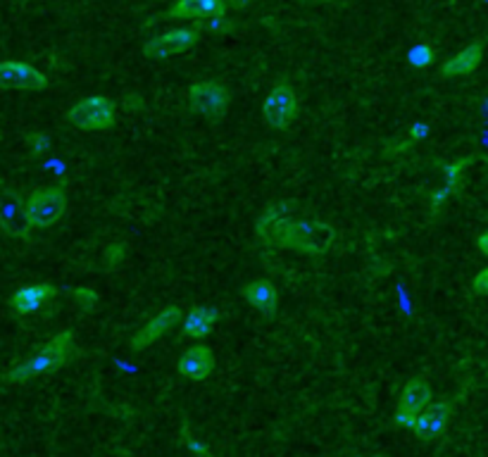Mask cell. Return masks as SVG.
<instances>
[{
    "label": "cell",
    "instance_id": "ffe728a7",
    "mask_svg": "<svg viewBox=\"0 0 488 457\" xmlns=\"http://www.w3.org/2000/svg\"><path fill=\"white\" fill-rule=\"evenodd\" d=\"M467 164H469V160H457V163L448 167V171H446L448 184H446V189H443V191L434 198V205H441L443 198H446V196H450V193L457 189V184H460V179H462V171H465V167H467Z\"/></svg>",
    "mask_w": 488,
    "mask_h": 457
},
{
    "label": "cell",
    "instance_id": "484cf974",
    "mask_svg": "<svg viewBox=\"0 0 488 457\" xmlns=\"http://www.w3.org/2000/svg\"><path fill=\"white\" fill-rule=\"evenodd\" d=\"M183 444H186V445H189V448H191V451H196V453H203V455H205V453H210V451H208V448H205V445H200V444H196V441H193V438H183Z\"/></svg>",
    "mask_w": 488,
    "mask_h": 457
},
{
    "label": "cell",
    "instance_id": "9a60e30c",
    "mask_svg": "<svg viewBox=\"0 0 488 457\" xmlns=\"http://www.w3.org/2000/svg\"><path fill=\"white\" fill-rule=\"evenodd\" d=\"M288 210L284 205H271L262 212L258 222V239L265 246H281V236H284L286 226H288Z\"/></svg>",
    "mask_w": 488,
    "mask_h": 457
},
{
    "label": "cell",
    "instance_id": "4fadbf2b",
    "mask_svg": "<svg viewBox=\"0 0 488 457\" xmlns=\"http://www.w3.org/2000/svg\"><path fill=\"white\" fill-rule=\"evenodd\" d=\"M229 3L226 0H174V5L167 10L172 20H205L215 14H226Z\"/></svg>",
    "mask_w": 488,
    "mask_h": 457
},
{
    "label": "cell",
    "instance_id": "8fae6325",
    "mask_svg": "<svg viewBox=\"0 0 488 457\" xmlns=\"http://www.w3.org/2000/svg\"><path fill=\"white\" fill-rule=\"evenodd\" d=\"M179 320H182V310H179L177 305L164 307L163 312H157L148 324H143V327L131 336L129 346L134 350L148 348V346H153L155 341H160L174 324H179Z\"/></svg>",
    "mask_w": 488,
    "mask_h": 457
},
{
    "label": "cell",
    "instance_id": "8992f818",
    "mask_svg": "<svg viewBox=\"0 0 488 457\" xmlns=\"http://www.w3.org/2000/svg\"><path fill=\"white\" fill-rule=\"evenodd\" d=\"M296 117H298L296 91L291 86H284V83L274 86L262 102V119L274 129H286V127H291Z\"/></svg>",
    "mask_w": 488,
    "mask_h": 457
},
{
    "label": "cell",
    "instance_id": "30bf717a",
    "mask_svg": "<svg viewBox=\"0 0 488 457\" xmlns=\"http://www.w3.org/2000/svg\"><path fill=\"white\" fill-rule=\"evenodd\" d=\"M0 86L20 91H41L48 86V76L41 69L20 60H0Z\"/></svg>",
    "mask_w": 488,
    "mask_h": 457
},
{
    "label": "cell",
    "instance_id": "d4e9b609",
    "mask_svg": "<svg viewBox=\"0 0 488 457\" xmlns=\"http://www.w3.org/2000/svg\"><path fill=\"white\" fill-rule=\"evenodd\" d=\"M476 248L482 250V255H486L488 258V232H484L479 239H476Z\"/></svg>",
    "mask_w": 488,
    "mask_h": 457
},
{
    "label": "cell",
    "instance_id": "d6986e66",
    "mask_svg": "<svg viewBox=\"0 0 488 457\" xmlns=\"http://www.w3.org/2000/svg\"><path fill=\"white\" fill-rule=\"evenodd\" d=\"M219 312L212 307H193L186 320H183V334L191 338H205L212 334V329L217 324Z\"/></svg>",
    "mask_w": 488,
    "mask_h": 457
},
{
    "label": "cell",
    "instance_id": "ac0fdd59",
    "mask_svg": "<svg viewBox=\"0 0 488 457\" xmlns=\"http://www.w3.org/2000/svg\"><path fill=\"white\" fill-rule=\"evenodd\" d=\"M484 48L482 43H472L467 48H462L460 53L446 60L441 65V75L443 76H467L472 75L479 65H482Z\"/></svg>",
    "mask_w": 488,
    "mask_h": 457
},
{
    "label": "cell",
    "instance_id": "2e32d148",
    "mask_svg": "<svg viewBox=\"0 0 488 457\" xmlns=\"http://www.w3.org/2000/svg\"><path fill=\"white\" fill-rule=\"evenodd\" d=\"M55 294L58 291H55L53 284H29L10 298V305L17 314H31L41 310L50 298H55Z\"/></svg>",
    "mask_w": 488,
    "mask_h": 457
},
{
    "label": "cell",
    "instance_id": "6da1fadb",
    "mask_svg": "<svg viewBox=\"0 0 488 457\" xmlns=\"http://www.w3.org/2000/svg\"><path fill=\"white\" fill-rule=\"evenodd\" d=\"M72 350H75V334L72 331H62L55 338H50V343H46L36 356L17 362L3 379L7 383H24L36 379V376L50 374V372L60 369L69 360Z\"/></svg>",
    "mask_w": 488,
    "mask_h": 457
},
{
    "label": "cell",
    "instance_id": "603a6c76",
    "mask_svg": "<svg viewBox=\"0 0 488 457\" xmlns=\"http://www.w3.org/2000/svg\"><path fill=\"white\" fill-rule=\"evenodd\" d=\"M75 295L82 301V305L89 307V310L93 307V303L98 301V295H95L93 291H89V288H79V291H75Z\"/></svg>",
    "mask_w": 488,
    "mask_h": 457
},
{
    "label": "cell",
    "instance_id": "7a4b0ae2",
    "mask_svg": "<svg viewBox=\"0 0 488 457\" xmlns=\"http://www.w3.org/2000/svg\"><path fill=\"white\" fill-rule=\"evenodd\" d=\"M333 243V229L322 222H288L284 236H281V248L296 250L303 255H324Z\"/></svg>",
    "mask_w": 488,
    "mask_h": 457
},
{
    "label": "cell",
    "instance_id": "44dd1931",
    "mask_svg": "<svg viewBox=\"0 0 488 457\" xmlns=\"http://www.w3.org/2000/svg\"><path fill=\"white\" fill-rule=\"evenodd\" d=\"M434 57L436 53L431 46H417V48H413L407 53V60H410L413 67H429V65L434 62Z\"/></svg>",
    "mask_w": 488,
    "mask_h": 457
},
{
    "label": "cell",
    "instance_id": "7402d4cb",
    "mask_svg": "<svg viewBox=\"0 0 488 457\" xmlns=\"http://www.w3.org/2000/svg\"><path fill=\"white\" fill-rule=\"evenodd\" d=\"M472 286H475V294L488 295V267L476 274L475 281H472Z\"/></svg>",
    "mask_w": 488,
    "mask_h": 457
},
{
    "label": "cell",
    "instance_id": "4316f807",
    "mask_svg": "<svg viewBox=\"0 0 488 457\" xmlns=\"http://www.w3.org/2000/svg\"><path fill=\"white\" fill-rule=\"evenodd\" d=\"M229 3V7H245L251 5V3H255V0H226Z\"/></svg>",
    "mask_w": 488,
    "mask_h": 457
},
{
    "label": "cell",
    "instance_id": "5b68a950",
    "mask_svg": "<svg viewBox=\"0 0 488 457\" xmlns=\"http://www.w3.org/2000/svg\"><path fill=\"white\" fill-rule=\"evenodd\" d=\"M27 203L20 189L0 181V232L7 236H27L29 226Z\"/></svg>",
    "mask_w": 488,
    "mask_h": 457
},
{
    "label": "cell",
    "instance_id": "5bb4252c",
    "mask_svg": "<svg viewBox=\"0 0 488 457\" xmlns=\"http://www.w3.org/2000/svg\"><path fill=\"white\" fill-rule=\"evenodd\" d=\"M179 372L191 382H205L215 372V356L208 346H193L179 357Z\"/></svg>",
    "mask_w": 488,
    "mask_h": 457
},
{
    "label": "cell",
    "instance_id": "7c38bea8",
    "mask_svg": "<svg viewBox=\"0 0 488 457\" xmlns=\"http://www.w3.org/2000/svg\"><path fill=\"white\" fill-rule=\"evenodd\" d=\"M448 422H450V405L448 403H434L427 409H421L414 424V434L420 441H436L446 431Z\"/></svg>",
    "mask_w": 488,
    "mask_h": 457
},
{
    "label": "cell",
    "instance_id": "9c48e42d",
    "mask_svg": "<svg viewBox=\"0 0 488 457\" xmlns=\"http://www.w3.org/2000/svg\"><path fill=\"white\" fill-rule=\"evenodd\" d=\"M198 43V29H172L167 34H160L155 39H150L143 46V55L150 60H167L174 55L186 53Z\"/></svg>",
    "mask_w": 488,
    "mask_h": 457
},
{
    "label": "cell",
    "instance_id": "e0dca14e",
    "mask_svg": "<svg viewBox=\"0 0 488 457\" xmlns=\"http://www.w3.org/2000/svg\"><path fill=\"white\" fill-rule=\"evenodd\" d=\"M241 295H244L245 301L251 303L258 312L267 314V317L277 312L279 291L271 281H265V279L251 281V284H245V286L241 288Z\"/></svg>",
    "mask_w": 488,
    "mask_h": 457
},
{
    "label": "cell",
    "instance_id": "cb8c5ba5",
    "mask_svg": "<svg viewBox=\"0 0 488 457\" xmlns=\"http://www.w3.org/2000/svg\"><path fill=\"white\" fill-rule=\"evenodd\" d=\"M31 145H34L36 155H41V153L48 148V138L43 136V134H36V136H31Z\"/></svg>",
    "mask_w": 488,
    "mask_h": 457
},
{
    "label": "cell",
    "instance_id": "52a82bcc",
    "mask_svg": "<svg viewBox=\"0 0 488 457\" xmlns=\"http://www.w3.org/2000/svg\"><path fill=\"white\" fill-rule=\"evenodd\" d=\"M429 405H431V389H429L424 379L414 376V379H410V382L405 383V389H403L398 412H395V424L413 431L420 412L427 409Z\"/></svg>",
    "mask_w": 488,
    "mask_h": 457
},
{
    "label": "cell",
    "instance_id": "ba28073f",
    "mask_svg": "<svg viewBox=\"0 0 488 457\" xmlns=\"http://www.w3.org/2000/svg\"><path fill=\"white\" fill-rule=\"evenodd\" d=\"M191 108L208 119H219L229 108V91L219 82H198L189 89Z\"/></svg>",
    "mask_w": 488,
    "mask_h": 457
},
{
    "label": "cell",
    "instance_id": "277c9868",
    "mask_svg": "<svg viewBox=\"0 0 488 457\" xmlns=\"http://www.w3.org/2000/svg\"><path fill=\"white\" fill-rule=\"evenodd\" d=\"M69 124L82 131H105L115 124V102L105 96H89L67 112Z\"/></svg>",
    "mask_w": 488,
    "mask_h": 457
},
{
    "label": "cell",
    "instance_id": "3957f363",
    "mask_svg": "<svg viewBox=\"0 0 488 457\" xmlns=\"http://www.w3.org/2000/svg\"><path fill=\"white\" fill-rule=\"evenodd\" d=\"M67 212V196L60 186H46V189H36L29 196L27 203V217L31 229H48L55 226L65 217Z\"/></svg>",
    "mask_w": 488,
    "mask_h": 457
}]
</instances>
